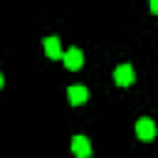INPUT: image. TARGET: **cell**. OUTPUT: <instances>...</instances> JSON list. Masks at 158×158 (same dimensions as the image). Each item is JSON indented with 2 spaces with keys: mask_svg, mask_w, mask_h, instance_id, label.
<instances>
[{
  "mask_svg": "<svg viewBox=\"0 0 158 158\" xmlns=\"http://www.w3.org/2000/svg\"><path fill=\"white\" fill-rule=\"evenodd\" d=\"M72 151H74L77 158H86V156L91 153L89 138H86V136H74V138H72Z\"/></svg>",
  "mask_w": 158,
  "mask_h": 158,
  "instance_id": "5b68a950",
  "label": "cell"
},
{
  "mask_svg": "<svg viewBox=\"0 0 158 158\" xmlns=\"http://www.w3.org/2000/svg\"><path fill=\"white\" fill-rule=\"evenodd\" d=\"M114 81H116L118 86H128V84L133 81V67H131V64H118V67L114 69Z\"/></svg>",
  "mask_w": 158,
  "mask_h": 158,
  "instance_id": "3957f363",
  "label": "cell"
},
{
  "mask_svg": "<svg viewBox=\"0 0 158 158\" xmlns=\"http://www.w3.org/2000/svg\"><path fill=\"white\" fill-rule=\"evenodd\" d=\"M136 136L141 138V141H153V136H156V123H153V118H138V123H136Z\"/></svg>",
  "mask_w": 158,
  "mask_h": 158,
  "instance_id": "7a4b0ae2",
  "label": "cell"
},
{
  "mask_svg": "<svg viewBox=\"0 0 158 158\" xmlns=\"http://www.w3.org/2000/svg\"><path fill=\"white\" fill-rule=\"evenodd\" d=\"M44 52L49 59H62V40L59 37H44Z\"/></svg>",
  "mask_w": 158,
  "mask_h": 158,
  "instance_id": "8992f818",
  "label": "cell"
},
{
  "mask_svg": "<svg viewBox=\"0 0 158 158\" xmlns=\"http://www.w3.org/2000/svg\"><path fill=\"white\" fill-rule=\"evenodd\" d=\"M2 84H5V77H2V74H0V89H2Z\"/></svg>",
  "mask_w": 158,
  "mask_h": 158,
  "instance_id": "52a82bcc",
  "label": "cell"
},
{
  "mask_svg": "<svg viewBox=\"0 0 158 158\" xmlns=\"http://www.w3.org/2000/svg\"><path fill=\"white\" fill-rule=\"evenodd\" d=\"M67 96H69V101H72L74 106H81V104H86V99H89V91H86V86H81V84H74V86H69V89H67Z\"/></svg>",
  "mask_w": 158,
  "mask_h": 158,
  "instance_id": "277c9868",
  "label": "cell"
},
{
  "mask_svg": "<svg viewBox=\"0 0 158 158\" xmlns=\"http://www.w3.org/2000/svg\"><path fill=\"white\" fill-rule=\"evenodd\" d=\"M62 59H64V67L67 69H79L81 64H84V54H81V49L79 47H72V49H67V52H62Z\"/></svg>",
  "mask_w": 158,
  "mask_h": 158,
  "instance_id": "6da1fadb",
  "label": "cell"
}]
</instances>
